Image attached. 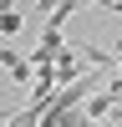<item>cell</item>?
Returning <instances> with one entry per match:
<instances>
[{
	"instance_id": "cell-6",
	"label": "cell",
	"mask_w": 122,
	"mask_h": 127,
	"mask_svg": "<svg viewBox=\"0 0 122 127\" xmlns=\"http://www.w3.org/2000/svg\"><path fill=\"white\" fill-rule=\"evenodd\" d=\"M20 26H26V15H20L15 5H10V10H0V36H15Z\"/></svg>"
},
{
	"instance_id": "cell-3",
	"label": "cell",
	"mask_w": 122,
	"mask_h": 127,
	"mask_svg": "<svg viewBox=\"0 0 122 127\" xmlns=\"http://www.w3.org/2000/svg\"><path fill=\"white\" fill-rule=\"evenodd\" d=\"M0 66H5V76H10V81H30V76H36L30 56H20V51H10V46H0Z\"/></svg>"
},
{
	"instance_id": "cell-4",
	"label": "cell",
	"mask_w": 122,
	"mask_h": 127,
	"mask_svg": "<svg viewBox=\"0 0 122 127\" xmlns=\"http://www.w3.org/2000/svg\"><path fill=\"white\" fill-rule=\"evenodd\" d=\"M36 117H41V107H36V102H26V107H20V112H10L0 127H36Z\"/></svg>"
},
{
	"instance_id": "cell-7",
	"label": "cell",
	"mask_w": 122,
	"mask_h": 127,
	"mask_svg": "<svg viewBox=\"0 0 122 127\" xmlns=\"http://www.w3.org/2000/svg\"><path fill=\"white\" fill-rule=\"evenodd\" d=\"M117 66H122V41H117Z\"/></svg>"
},
{
	"instance_id": "cell-5",
	"label": "cell",
	"mask_w": 122,
	"mask_h": 127,
	"mask_svg": "<svg viewBox=\"0 0 122 127\" xmlns=\"http://www.w3.org/2000/svg\"><path fill=\"white\" fill-rule=\"evenodd\" d=\"M76 56H81V61H92L97 71H102V66H112V56H107V51H97V46H87V41H76Z\"/></svg>"
},
{
	"instance_id": "cell-1",
	"label": "cell",
	"mask_w": 122,
	"mask_h": 127,
	"mask_svg": "<svg viewBox=\"0 0 122 127\" xmlns=\"http://www.w3.org/2000/svg\"><path fill=\"white\" fill-rule=\"evenodd\" d=\"M61 46H66V26H56V20H41V36H36V51H30V66H51Z\"/></svg>"
},
{
	"instance_id": "cell-2",
	"label": "cell",
	"mask_w": 122,
	"mask_h": 127,
	"mask_svg": "<svg viewBox=\"0 0 122 127\" xmlns=\"http://www.w3.org/2000/svg\"><path fill=\"white\" fill-rule=\"evenodd\" d=\"M51 71H56V87H66V81H76V76H81V56H76V46H71V41L56 51Z\"/></svg>"
}]
</instances>
